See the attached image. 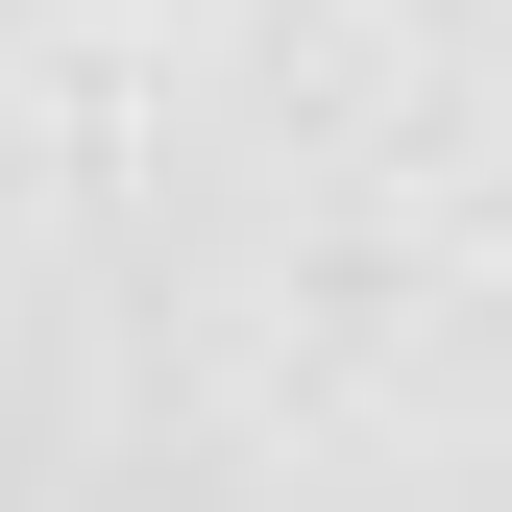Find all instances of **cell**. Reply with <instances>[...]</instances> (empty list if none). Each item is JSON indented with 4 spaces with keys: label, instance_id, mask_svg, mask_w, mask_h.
Wrapping results in <instances>:
<instances>
[{
    "label": "cell",
    "instance_id": "obj_1",
    "mask_svg": "<svg viewBox=\"0 0 512 512\" xmlns=\"http://www.w3.org/2000/svg\"><path fill=\"white\" fill-rule=\"evenodd\" d=\"M0 512H512V0H0Z\"/></svg>",
    "mask_w": 512,
    "mask_h": 512
}]
</instances>
